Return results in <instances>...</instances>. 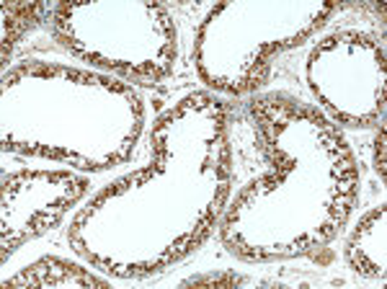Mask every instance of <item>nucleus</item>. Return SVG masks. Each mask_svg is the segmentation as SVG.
<instances>
[{
    "label": "nucleus",
    "mask_w": 387,
    "mask_h": 289,
    "mask_svg": "<svg viewBox=\"0 0 387 289\" xmlns=\"http://www.w3.org/2000/svg\"><path fill=\"white\" fill-rule=\"evenodd\" d=\"M377 168H380V176H385V132H380V140H377Z\"/></svg>",
    "instance_id": "nucleus-1"
}]
</instances>
